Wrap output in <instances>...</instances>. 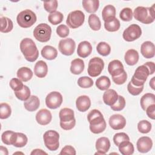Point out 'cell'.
I'll return each instance as SVG.
<instances>
[{
	"label": "cell",
	"mask_w": 155,
	"mask_h": 155,
	"mask_svg": "<svg viewBox=\"0 0 155 155\" xmlns=\"http://www.w3.org/2000/svg\"><path fill=\"white\" fill-rule=\"evenodd\" d=\"M20 50L25 59L29 62L35 61L39 56V51L34 41L30 38H24L20 43Z\"/></svg>",
	"instance_id": "6da1fadb"
},
{
	"label": "cell",
	"mask_w": 155,
	"mask_h": 155,
	"mask_svg": "<svg viewBox=\"0 0 155 155\" xmlns=\"http://www.w3.org/2000/svg\"><path fill=\"white\" fill-rule=\"evenodd\" d=\"M154 4L150 7H145L139 6L136 7L133 12L134 18L138 21L145 24H149L154 22L155 19Z\"/></svg>",
	"instance_id": "7a4b0ae2"
},
{
	"label": "cell",
	"mask_w": 155,
	"mask_h": 155,
	"mask_svg": "<svg viewBox=\"0 0 155 155\" xmlns=\"http://www.w3.org/2000/svg\"><path fill=\"white\" fill-rule=\"evenodd\" d=\"M59 116L61 128L64 130H70L74 128L76 124V120L73 110L68 108H64L60 110Z\"/></svg>",
	"instance_id": "3957f363"
},
{
	"label": "cell",
	"mask_w": 155,
	"mask_h": 155,
	"mask_svg": "<svg viewBox=\"0 0 155 155\" xmlns=\"http://www.w3.org/2000/svg\"><path fill=\"white\" fill-rule=\"evenodd\" d=\"M37 20L35 13L29 9L21 12L17 16L16 21L18 25L22 28L31 27Z\"/></svg>",
	"instance_id": "277c9868"
},
{
	"label": "cell",
	"mask_w": 155,
	"mask_h": 155,
	"mask_svg": "<svg viewBox=\"0 0 155 155\" xmlns=\"http://www.w3.org/2000/svg\"><path fill=\"white\" fill-rule=\"evenodd\" d=\"M149 75H150V73L148 67L145 64L140 65L136 69L130 82L135 86H142L144 85Z\"/></svg>",
	"instance_id": "5b68a950"
},
{
	"label": "cell",
	"mask_w": 155,
	"mask_h": 155,
	"mask_svg": "<svg viewBox=\"0 0 155 155\" xmlns=\"http://www.w3.org/2000/svg\"><path fill=\"white\" fill-rule=\"evenodd\" d=\"M51 28L50 25L45 23L38 25L33 30V36L35 39L41 42L48 41L51 38Z\"/></svg>",
	"instance_id": "8992f818"
},
{
	"label": "cell",
	"mask_w": 155,
	"mask_h": 155,
	"mask_svg": "<svg viewBox=\"0 0 155 155\" xmlns=\"http://www.w3.org/2000/svg\"><path fill=\"white\" fill-rule=\"evenodd\" d=\"M44 144L50 151H56L59 147V134L54 130H48L43 136Z\"/></svg>",
	"instance_id": "52a82bcc"
},
{
	"label": "cell",
	"mask_w": 155,
	"mask_h": 155,
	"mask_svg": "<svg viewBox=\"0 0 155 155\" xmlns=\"http://www.w3.org/2000/svg\"><path fill=\"white\" fill-rule=\"evenodd\" d=\"M85 15L81 10L71 12L67 16L66 23L71 28H76L81 27L84 22Z\"/></svg>",
	"instance_id": "ba28073f"
},
{
	"label": "cell",
	"mask_w": 155,
	"mask_h": 155,
	"mask_svg": "<svg viewBox=\"0 0 155 155\" xmlns=\"http://www.w3.org/2000/svg\"><path fill=\"white\" fill-rule=\"evenodd\" d=\"M104 68V61L99 58L94 57L91 59L88 65V74L91 77H96L99 76Z\"/></svg>",
	"instance_id": "9c48e42d"
},
{
	"label": "cell",
	"mask_w": 155,
	"mask_h": 155,
	"mask_svg": "<svg viewBox=\"0 0 155 155\" xmlns=\"http://www.w3.org/2000/svg\"><path fill=\"white\" fill-rule=\"evenodd\" d=\"M142 35V30L139 25L133 24L128 27L123 32L122 36L125 41L132 42L138 39Z\"/></svg>",
	"instance_id": "30bf717a"
},
{
	"label": "cell",
	"mask_w": 155,
	"mask_h": 155,
	"mask_svg": "<svg viewBox=\"0 0 155 155\" xmlns=\"http://www.w3.org/2000/svg\"><path fill=\"white\" fill-rule=\"evenodd\" d=\"M76 48V43L71 38L61 39L58 45L60 52L65 56H70L73 54Z\"/></svg>",
	"instance_id": "8fae6325"
},
{
	"label": "cell",
	"mask_w": 155,
	"mask_h": 155,
	"mask_svg": "<svg viewBox=\"0 0 155 155\" xmlns=\"http://www.w3.org/2000/svg\"><path fill=\"white\" fill-rule=\"evenodd\" d=\"M63 101L62 94L58 91H52L45 97V104L50 109H56L61 106Z\"/></svg>",
	"instance_id": "7c38bea8"
},
{
	"label": "cell",
	"mask_w": 155,
	"mask_h": 155,
	"mask_svg": "<svg viewBox=\"0 0 155 155\" xmlns=\"http://www.w3.org/2000/svg\"><path fill=\"white\" fill-rule=\"evenodd\" d=\"M109 124L111 128L115 130L123 129L126 125V119L121 114H115L110 116Z\"/></svg>",
	"instance_id": "4fadbf2b"
},
{
	"label": "cell",
	"mask_w": 155,
	"mask_h": 155,
	"mask_svg": "<svg viewBox=\"0 0 155 155\" xmlns=\"http://www.w3.org/2000/svg\"><path fill=\"white\" fill-rule=\"evenodd\" d=\"M136 147L139 152L145 153L150 151L152 148L153 141L150 137L148 136H143L137 140Z\"/></svg>",
	"instance_id": "5bb4252c"
},
{
	"label": "cell",
	"mask_w": 155,
	"mask_h": 155,
	"mask_svg": "<svg viewBox=\"0 0 155 155\" xmlns=\"http://www.w3.org/2000/svg\"><path fill=\"white\" fill-rule=\"evenodd\" d=\"M52 119L51 112L47 109H41L36 114V120L41 125L48 124Z\"/></svg>",
	"instance_id": "9a60e30c"
},
{
	"label": "cell",
	"mask_w": 155,
	"mask_h": 155,
	"mask_svg": "<svg viewBox=\"0 0 155 155\" xmlns=\"http://www.w3.org/2000/svg\"><path fill=\"white\" fill-rule=\"evenodd\" d=\"M140 53L142 56L147 59L153 58L155 54L154 44L150 41L143 42L140 47Z\"/></svg>",
	"instance_id": "2e32d148"
},
{
	"label": "cell",
	"mask_w": 155,
	"mask_h": 155,
	"mask_svg": "<svg viewBox=\"0 0 155 155\" xmlns=\"http://www.w3.org/2000/svg\"><path fill=\"white\" fill-rule=\"evenodd\" d=\"M108 71L112 77L119 76L124 71V65L120 61L113 60L109 63Z\"/></svg>",
	"instance_id": "e0dca14e"
},
{
	"label": "cell",
	"mask_w": 155,
	"mask_h": 155,
	"mask_svg": "<svg viewBox=\"0 0 155 155\" xmlns=\"http://www.w3.org/2000/svg\"><path fill=\"white\" fill-rule=\"evenodd\" d=\"M87 120L90 125H96L105 121L101 112L97 110H92L87 115Z\"/></svg>",
	"instance_id": "ac0fdd59"
},
{
	"label": "cell",
	"mask_w": 155,
	"mask_h": 155,
	"mask_svg": "<svg viewBox=\"0 0 155 155\" xmlns=\"http://www.w3.org/2000/svg\"><path fill=\"white\" fill-rule=\"evenodd\" d=\"M91 51L92 45L89 42L84 41L79 44L77 49V54L79 57L82 58H87L91 53Z\"/></svg>",
	"instance_id": "d6986e66"
},
{
	"label": "cell",
	"mask_w": 155,
	"mask_h": 155,
	"mask_svg": "<svg viewBox=\"0 0 155 155\" xmlns=\"http://www.w3.org/2000/svg\"><path fill=\"white\" fill-rule=\"evenodd\" d=\"M76 105L79 111L85 112L87 111L91 106L90 99L86 95L80 96L76 99Z\"/></svg>",
	"instance_id": "ffe728a7"
},
{
	"label": "cell",
	"mask_w": 155,
	"mask_h": 155,
	"mask_svg": "<svg viewBox=\"0 0 155 155\" xmlns=\"http://www.w3.org/2000/svg\"><path fill=\"white\" fill-rule=\"evenodd\" d=\"M118 96V94L114 90L108 89L103 94V101L106 105L111 106L117 101Z\"/></svg>",
	"instance_id": "44dd1931"
},
{
	"label": "cell",
	"mask_w": 155,
	"mask_h": 155,
	"mask_svg": "<svg viewBox=\"0 0 155 155\" xmlns=\"http://www.w3.org/2000/svg\"><path fill=\"white\" fill-rule=\"evenodd\" d=\"M110 148V142L108 138L106 137H101L97 139L96 142V149L97 151L101 152L102 154H105L108 152Z\"/></svg>",
	"instance_id": "7402d4cb"
},
{
	"label": "cell",
	"mask_w": 155,
	"mask_h": 155,
	"mask_svg": "<svg viewBox=\"0 0 155 155\" xmlns=\"http://www.w3.org/2000/svg\"><path fill=\"white\" fill-rule=\"evenodd\" d=\"M47 73L48 67L45 62L41 60L35 64L34 67V73L37 77L39 78H43L46 76Z\"/></svg>",
	"instance_id": "603a6c76"
},
{
	"label": "cell",
	"mask_w": 155,
	"mask_h": 155,
	"mask_svg": "<svg viewBox=\"0 0 155 155\" xmlns=\"http://www.w3.org/2000/svg\"><path fill=\"white\" fill-rule=\"evenodd\" d=\"M40 105V101L36 96L31 95L25 101H24V106L25 108L28 111H36Z\"/></svg>",
	"instance_id": "cb8c5ba5"
},
{
	"label": "cell",
	"mask_w": 155,
	"mask_h": 155,
	"mask_svg": "<svg viewBox=\"0 0 155 155\" xmlns=\"http://www.w3.org/2000/svg\"><path fill=\"white\" fill-rule=\"evenodd\" d=\"M139 53L134 49H130L127 50L124 56V59L127 64L128 65H134L139 61Z\"/></svg>",
	"instance_id": "d4e9b609"
},
{
	"label": "cell",
	"mask_w": 155,
	"mask_h": 155,
	"mask_svg": "<svg viewBox=\"0 0 155 155\" xmlns=\"http://www.w3.org/2000/svg\"><path fill=\"white\" fill-rule=\"evenodd\" d=\"M84 67L85 65L84 61L81 59L76 58L71 62L70 71L71 73L78 75L81 74L84 71Z\"/></svg>",
	"instance_id": "484cf974"
},
{
	"label": "cell",
	"mask_w": 155,
	"mask_h": 155,
	"mask_svg": "<svg viewBox=\"0 0 155 155\" xmlns=\"http://www.w3.org/2000/svg\"><path fill=\"white\" fill-rule=\"evenodd\" d=\"M41 53L44 58L48 60L54 59L58 56L57 50L54 47L50 45L44 46L42 48Z\"/></svg>",
	"instance_id": "4316f807"
},
{
	"label": "cell",
	"mask_w": 155,
	"mask_h": 155,
	"mask_svg": "<svg viewBox=\"0 0 155 155\" xmlns=\"http://www.w3.org/2000/svg\"><path fill=\"white\" fill-rule=\"evenodd\" d=\"M33 73L31 70L26 67L19 68L17 71L18 78L23 82H27L31 79Z\"/></svg>",
	"instance_id": "83f0119b"
},
{
	"label": "cell",
	"mask_w": 155,
	"mask_h": 155,
	"mask_svg": "<svg viewBox=\"0 0 155 155\" xmlns=\"http://www.w3.org/2000/svg\"><path fill=\"white\" fill-rule=\"evenodd\" d=\"M82 3L85 10L90 13L96 12L99 6L98 0H83Z\"/></svg>",
	"instance_id": "f1b7e54d"
},
{
	"label": "cell",
	"mask_w": 155,
	"mask_h": 155,
	"mask_svg": "<svg viewBox=\"0 0 155 155\" xmlns=\"http://www.w3.org/2000/svg\"><path fill=\"white\" fill-rule=\"evenodd\" d=\"M140 104L142 110L145 111L148 107L152 104H155V95L150 93L145 94L140 98Z\"/></svg>",
	"instance_id": "f546056e"
},
{
	"label": "cell",
	"mask_w": 155,
	"mask_h": 155,
	"mask_svg": "<svg viewBox=\"0 0 155 155\" xmlns=\"http://www.w3.org/2000/svg\"><path fill=\"white\" fill-rule=\"evenodd\" d=\"M102 19L104 22L116 18V8L112 5H106L102 12Z\"/></svg>",
	"instance_id": "4dcf8cb0"
},
{
	"label": "cell",
	"mask_w": 155,
	"mask_h": 155,
	"mask_svg": "<svg viewBox=\"0 0 155 155\" xmlns=\"http://www.w3.org/2000/svg\"><path fill=\"white\" fill-rule=\"evenodd\" d=\"M119 150L123 155H131L134 153L133 144L128 141L122 142L118 146Z\"/></svg>",
	"instance_id": "1f68e13d"
},
{
	"label": "cell",
	"mask_w": 155,
	"mask_h": 155,
	"mask_svg": "<svg viewBox=\"0 0 155 155\" xmlns=\"http://www.w3.org/2000/svg\"><path fill=\"white\" fill-rule=\"evenodd\" d=\"M17 133L11 130L5 131L1 135L2 142L6 145H13L16 137Z\"/></svg>",
	"instance_id": "d6a6232c"
},
{
	"label": "cell",
	"mask_w": 155,
	"mask_h": 155,
	"mask_svg": "<svg viewBox=\"0 0 155 155\" xmlns=\"http://www.w3.org/2000/svg\"><path fill=\"white\" fill-rule=\"evenodd\" d=\"M1 29L2 33H8L11 31L13 28V24L12 21L7 17H1Z\"/></svg>",
	"instance_id": "836d02e7"
},
{
	"label": "cell",
	"mask_w": 155,
	"mask_h": 155,
	"mask_svg": "<svg viewBox=\"0 0 155 155\" xmlns=\"http://www.w3.org/2000/svg\"><path fill=\"white\" fill-rule=\"evenodd\" d=\"M120 27V24L119 21L114 18L104 22L105 28L110 32H114L117 31Z\"/></svg>",
	"instance_id": "e575fe53"
},
{
	"label": "cell",
	"mask_w": 155,
	"mask_h": 155,
	"mask_svg": "<svg viewBox=\"0 0 155 155\" xmlns=\"http://www.w3.org/2000/svg\"><path fill=\"white\" fill-rule=\"evenodd\" d=\"M111 85V82L107 76H102L96 81V86L101 90H107Z\"/></svg>",
	"instance_id": "d590c367"
},
{
	"label": "cell",
	"mask_w": 155,
	"mask_h": 155,
	"mask_svg": "<svg viewBox=\"0 0 155 155\" xmlns=\"http://www.w3.org/2000/svg\"><path fill=\"white\" fill-rule=\"evenodd\" d=\"M88 22L90 28L94 31H98L101 29V22L99 18L95 14H91L88 17Z\"/></svg>",
	"instance_id": "8d00e7d4"
},
{
	"label": "cell",
	"mask_w": 155,
	"mask_h": 155,
	"mask_svg": "<svg viewBox=\"0 0 155 155\" xmlns=\"http://www.w3.org/2000/svg\"><path fill=\"white\" fill-rule=\"evenodd\" d=\"M96 50L97 53L103 56H108L111 52V47L108 44L105 42H100L96 47Z\"/></svg>",
	"instance_id": "74e56055"
},
{
	"label": "cell",
	"mask_w": 155,
	"mask_h": 155,
	"mask_svg": "<svg viewBox=\"0 0 155 155\" xmlns=\"http://www.w3.org/2000/svg\"><path fill=\"white\" fill-rule=\"evenodd\" d=\"M63 14L58 11L50 13L48 16V21L53 25H57L60 24L63 21Z\"/></svg>",
	"instance_id": "f35d334b"
},
{
	"label": "cell",
	"mask_w": 155,
	"mask_h": 155,
	"mask_svg": "<svg viewBox=\"0 0 155 155\" xmlns=\"http://www.w3.org/2000/svg\"><path fill=\"white\" fill-rule=\"evenodd\" d=\"M15 94L18 99L25 101L30 97V90L27 85H24L22 90L15 92Z\"/></svg>",
	"instance_id": "ab89813d"
},
{
	"label": "cell",
	"mask_w": 155,
	"mask_h": 155,
	"mask_svg": "<svg viewBox=\"0 0 155 155\" xmlns=\"http://www.w3.org/2000/svg\"><path fill=\"white\" fill-rule=\"evenodd\" d=\"M27 142L28 138L25 134L22 133H17L15 141L13 145L18 148H21L26 145Z\"/></svg>",
	"instance_id": "60d3db41"
},
{
	"label": "cell",
	"mask_w": 155,
	"mask_h": 155,
	"mask_svg": "<svg viewBox=\"0 0 155 155\" xmlns=\"http://www.w3.org/2000/svg\"><path fill=\"white\" fill-rule=\"evenodd\" d=\"M12 113L10 106L7 103H1L0 104V118L5 119L9 117Z\"/></svg>",
	"instance_id": "b9f144b4"
},
{
	"label": "cell",
	"mask_w": 155,
	"mask_h": 155,
	"mask_svg": "<svg viewBox=\"0 0 155 155\" xmlns=\"http://www.w3.org/2000/svg\"><path fill=\"white\" fill-rule=\"evenodd\" d=\"M137 129L141 133H148L151 130V124L147 120H140L137 124Z\"/></svg>",
	"instance_id": "7bdbcfd3"
},
{
	"label": "cell",
	"mask_w": 155,
	"mask_h": 155,
	"mask_svg": "<svg viewBox=\"0 0 155 155\" xmlns=\"http://www.w3.org/2000/svg\"><path fill=\"white\" fill-rule=\"evenodd\" d=\"M78 85L83 88H90L93 85V81L88 76H82L78 80Z\"/></svg>",
	"instance_id": "ee69618b"
},
{
	"label": "cell",
	"mask_w": 155,
	"mask_h": 155,
	"mask_svg": "<svg viewBox=\"0 0 155 155\" xmlns=\"http://www.w3.org/2000/svg\"><path fill=\"white\" fill-rule=\"evenodd\" d=\"M132 10L129 7L124 8L120 12L119 17L123 21H130L133 18Z\"/></svg>",
	"instance_id": "f6af8a7d"
},
{
	"label": "cell",
	"mask_w": 155,
	"mask_h": 155,
	"mask_svg": "<svg viewBox=\"0 0 155 155\" xmlns=\"http://www.w3.org/2000/svg\"><path fill=\"white\" fill-rule=\"evenodd\" d=\"M125 103L126 102L125 98L122 96L119 95L117 101L113 105L110 106V107L113 111H121L124 108L125 106Z\"/></svg>",
	"instance_id": "bcb514c9"
},
{
	"label": "cell",
	"mask_w": 155,
	"mask_h": 155,
	"mask_svg": "<svg viewBox=\"0 0 155 155\" xmlns=\"http://www.w3.org/2000/svg\"><path fill=\"white\" fill-rule=\"evenodd\" d=\"M9 85L15 92L22 90L24 85L22 82V81L19 78H12L9 82Z\"/></svg>",
	"instance_id": "7dc6e473"
},
{
	"label": "cell",
	"mask_w": 155,
	"mask_h": 155,
	"mask_svg": "<svg viewBox=\"0 0 155 155\" xmlns=\"http://www.w3.org/2000/svg\"><path fill=\"white\" fill-rule=\"evenodd\" d=\"M58 3L56 0L50 1H44V9L50 13L56 12L58 8Z\"/></svg>",
	"instance_id": "c3c4849f"
},
{
	"label": "cell",
	"mask_w": 155,
	"mask_h": 155,
	"mask_svg": "<svg viewBox=\"0 0 155 155\" xmlns=\"http://www.w3.org/2000/svg\"><path fill=\"white\" fill-rule=\"evenodd\" d=\"M128 140H130L129 136L125 133H118L115 134L113 136V142L117 147L122 142Z\"/></svg>",
	"instance_id": "681fc988"
},
{
	"label": "cell",
	"mask_w": 155,
	"mask_h": 155,
	"mask_svg": "<svg viewBox=\"0 0 155 155\" xmlns=\"http://www.w3.org/2000/svg\"><path fill=\"white\" fill-rule=\"evenodd\" d=\"M127 90L131 94H132L133 96H137L139 94H140L142 93V91H143V85L140 86V87H137V86L133 85L131 84V82H130L127 85Z\"/></svg>",
	"instance_id": "f907efd6"
},
{
	"label": "cell",
	"mask_w": 155,
	"mask_h": 155,
	"mask_svg": "<svg viewBox=\"0 0 155 155\" xmlns=\"http://www.w3.org/2000/svg\"><path fill=\"white\" fill-rule=\"evenodd\" d=\"M69 32L70 30L65 25L61 24L56 28V33L61 38H66L69 35Z\"/></svg>",
	"instance_id": "816d5d0a"
},
{
	"label": "cell",
	"mask_w": 155,
	"mask_h": 155,
	"mask_svg": "<svg viewBox=\"0 0 155 155\" xmlns=\"http://www.w3.org/2000/svg\"><path fill=\"white\" fill-rule=\"evenodd\" d=\"M106 122L104 121L102 123L96 125H90V131L94 134H99L102 133L106 128Z\"/></svg>",
	"instance_id": "f5cc1de1"
},
{
	"label": "cell",
	"mask_w": 155,
	"mask_h": 155,
	"mask_svg": "<svg viewBox=\"0 0 155 155\" xmlns=\"http://www.w3.org/2000/svg\"><path fill=\"white\" fill-rule=\"evenodd\" d=\"M113 81L117 85H122L124 84L127 79V74L124 70L120 75L112 77Z\"/></svg>",
	"instance_id": "db71d44e"
},
{
	"label": "cell",
	"mask_w": 155,
	"mask_h": 155,
	"mask_svg": "<svg viewBox=\"0 0 155 155\" xmlns=\"http://www.w3.org/2000/svg\"><path fill=\"white\" fill-rule=\"evenodd\" d=\"M76 150L74 147L71 145H65L60 152V154H71V155H75L76 154Z\"/></svg>",
	"instance_id": "11a10c76"
},
{
	"label": "cell",
	"mask_w": 155,
	"mask_h": 155,
	"mask_svg": "<svg viewBox=\"0 0 155 155\" xmlns=\"http://www.w3.org/2000/svg\"><path fill=\"white\" fill-rule=\"evenodd\" d=\"M145 111L148 117L151 119H155V104H152L148 107Z\"/></svg>",
	"instance_id": "9f6ffc18"
},
{
	"label": "cell",
	"mask_w": 155,
	"mask_h": 155,
	"mask_svg": "<svg viewBox=\"0 0 155 155\" xmlns=\"http://www.w3.org/2000/svg\"><path fill=\"white\" fill-rule=\"evenodd\" d=\"M149 69L150 74H153L154 73L155 71V67H154V63L153 62H147L144 64Z\"/></svg>",
	"instance_id": "6f0895ef"
},
{
	"label": "cell",
	"mask_w": 155,
	"mask_h": 155,
	"mask_svg": "<svg viewBox=\"0 0 155 155\" xmlns=\"http://www.w3.org/2000/svg\"><path fill=\"white\" fill-rule=\"evenodd\" d=\"M30 154H47V153L42 151L41 149H35L31 152Z\"/></svg>",
	"instance_id": "680465c9"
},
{
	"label": "cell",
	"mask_w": 155,
	"mask_h": 155,
	"mask_svg": "<svg viewBox=\"0 0 155 155\" xmlns=\"http://www.w3.org/2000/svg\"><path fill=\"white\" fill-rule=\"evenodd\" d=\"M0 153L2 155H8V154L7 148L3 146L0 147Z\"/></svg>",
	"instance_id": "91938a15"
},
{
	"label": "cell",
	"mask_w": 155,
	"mask_h": 155,
	"mask_svg": "<svg viewBox=\"0 0 155 155\" xmlns=\"http://www.w3.org/2000/svg\"><path fill=\"white\" fill-rule=\"evenodd\" d=\"M154 78L155 77H153L150 81V85L153 90H154Z\"/></svg>",
	"instance_id": "94428289"
}]
</instances>
